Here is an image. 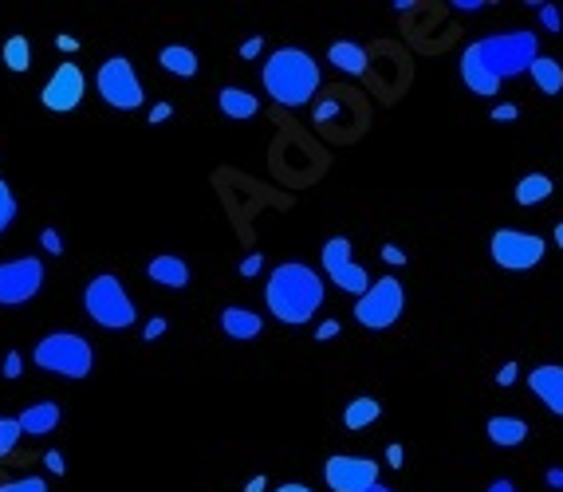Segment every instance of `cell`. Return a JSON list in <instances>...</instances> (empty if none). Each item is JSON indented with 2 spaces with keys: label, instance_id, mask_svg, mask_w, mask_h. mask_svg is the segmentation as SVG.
<instances>
[{
  "label": "cell",
  "instance_id": "obj_1",
  "mask_svg": "<svg viewBox=\"0 0 563 492\" xmlns=\"http://www.w3.org/2000/svg\"><path fill=\"white\" fill-rule=\"evenodd\" d=\"M323 300H327L323 276L300 260L276 264L268 284H264V304L276 315V323H288V327L312 323V315L323 308Z\"/></svg>",
  "mask_w": 563,
  "mask_h": 492
},
{
  "label": "cell",
  "instance_id": "obj_2",
  "mask_svg": "<svg viewBox=\"0 0 563 492\" xmlns=\"http://www.w3.org/2000/svg\"><path fill=\"white\" fill-rule=\"evenodd\" d=\"M260 79H264V91L280 107H308L315 99V91H319V83H323L319 63L308 52H300V48L272 52L268 63H264V71H260Z\"/></svg>",
  "mask_w": 563,
  "mask_h": 492
},
{
  "label": "cell",
  "instance_id": "obj_3",
  "mask_svg": "<svg viewBox=\"0 0 563 492\" xmlns=\"http://www.w3.org/2000/svg\"><path fill=\"white\" fill-rule=\"evenodd\" d=\"M481 63L497 75V79H516V75H528L532 63L540 60V40L536 32H497V36H485L477 44H469Z\"/></svg>",
  "mask_w": 563,
  "mask_h": 492
},
{
  "label": "cell",
  "instance_id": "obj_4",
  "mask_svg": "<svg viewBox=\"0 0 563 492\" xmlns=\"http://www.w3.org/2000/svg\"><path fill=\"white\" fill-rule=\"evenodd\" d=\"M83 308H87V315H91L99 327H107V331H126V327H134V319H138V308H134L126 284L119 276H111V272H99L95 280H87V288H83Z\"/></svg>",
  "mask_w": 563,
  "mask_h": 492
},
{
  "label": "cell",
  "instance_id": "obj_5",
  "mask_svg": "<svg viewBox=\"0 0 563 492\" xmlns=\"http://www.w3.org/2000/svg\"><path fill=\"white\" fill-rule=\"evenodd\" d=\"M32 363L48 374H63V378H87L95 367V351L83 335H71V331H52L36 343L32 351Z\"/></svg>",
  "mask_w": 563,
  "mask_h": 492
},
{
  "label": "cell",
  "instance_id": "obj_6",
  "mask_svg": "<svg viewBox=\"0 0 563 492\" xmlns=\"http://www.w3.org/2000/svg\"><path fill=\"white\" fill-rule=\"evenodd\" d=\"M402 311H406V288H402V280L382 276V280L371 284L367 296L355 300V323H363L367 331H386V327H394L402 319Z\"/></svg>",
  "mask_w": 563,
  "mask_h": 492
},
{
  "label": "cell",
  "instance_id": "obj_7",
  "mask_svg": "<svg viewBox=\"0 0 563 492\" xmlns=\"http://www.w3.org/2000/svg\"><path fill=\"white\" fill-rule=\"evenodd\" d=\"M95 87H99V99H103L107 107H115V111H138V107L146 103L142 83H138V75H134V63L126 60V56L103 60L99 75H95Z\"/></svg>",
  "mask_w": 563,
  "mask_h": 492
},
{
  "label": "cell",
  "instance_id": "obj_8",
  "mask_svg": "<svg viewBox=\"0 0 563 492\" xmlns=\"http://www.w3.org/2000/svg\"><path fill=\"white\" fill-rule=\"evenodd\" d=\"M544 252H548L544 237L524 233V229H497L489 241V256L504 272H532L544 260Z\"/></svg>",
  "mask_w": 563,
  "mask_h": 492
},
{
  "label": "cell",
  "instance_id": "obj_9",
  "mask_svg": "<svg viewBox=\"0 0 563 492\" xmlns=\"http://www.w3.org/2000/svg\"><path fill=\"white\" fill-rule=\"evenodd\" d=\"M40 288H44V260L16 256V260L0 264V304L4 308H20V304L36 300Z\"/></svg>",
  "mask_w": 563,
  "mask_h": 492
},
{
  "label": "cell",
  "instance_id": "obj_10",
  "mask_svg": "<svg viewBox=\"0 0 563 492\" xmlns=\"http://www.w3.org/2000/svg\"><path fill=\"white\" fill-rule=\"evenodd\" d=\"M319 260H323L327 280L339 284V292H351L355 300L371 292V276H367V268H359V264L351 260V241H347V237H331V241L323 245V252H319Z\"/></svg>",
  "mask_w": 563,
  "mask_h": 492
},
{
  "label": "cell",
  "instance_id": "obj_11",
  "mask_svg": "<svg viewBox=\"0 0 563 492\" xmlns=\"http://www.w3.org/2000/svg\"><path fill=\"white\" fill-rule=\"evenodd\" d=\"M323 481L331 492H367L378 485V461L335 453V457L323 461Z\"/></svg>",
  "mask_w": 563,
  "mask_h": 492
},
{
  "label": "cell",
  "instance_id": "obj_12",
  "mask_svg": "<svg viewBox=\"0 0 563 492\" xmlns=\"http://www.w3.org/2000/svg\"><path fill=\"white\" fill-rule=\"evenodd\" d=\"M83 91H87L83 67H79V63H60L56 75L44 83L40 103H44L48 111H56V115H67V111H75V107L83 103Z\"/></svg>",
  "mask_w": 563,
  "mask_h": 492
},
{
  "label": "cell",
  "instance_id": "obj_13",
  "mask_svg": "<svg viewBox=\"0 0 563 492\" xmlns=\"http://www.w3.org/2000/svg\"><path fill=\"white\" fill-rule=\"evenodd\" d=\"M528 390H532L556 418H563V367H556V363L532 367L528 370Z\"/></svg>",
  "mask_w": 563,
  "mask_h": 492
},
{
  "label": "cell",
  "instance_id": "obj_14",
  "mask_svg": "<svg viewBox=\"0 0 563 492\" xmlns=\"http://www.w3.org/2000/svg\"><path fill=\"white\" fill-rule=\"evenodd\" d=\"M461 79H465V87H469L473 95H481V99H493L504 87L501 79L481 63V56H477L473 48H465V56H461Z\"/></svg>",
  "mask_w": 563,
  "mask_h": 492
},
{
  "label": "cell",
  "instance_id": "obj_15",
  "mask_svg": "<svg viewBox=\"0 0 563 492\" xmlns=\"http://www.w3.org/2000/svg\"><path fill=\"white\" fill-rule=\"evenodd\" d=\"M146 276L154 280V284H162V288H174V292H182L189 284V264L182 256H174V252H162V256H154L150 264H146Z\"/></svg>",
  "mask_w": 563,
  "mask_h": 492
},
{
  "label": "cell",
  "instance_id": "obj_16",
  "mask_svg": "<svg viewBox=\"0 0 563 492\" xmlns=\"http://www.w3.org/2000/svg\"><path fill=\"white\" fill-rule=\"evenodd\" d=\"M485 433H489V441H493L497 449H516V445L528 441V422L516 418V414H493Z\"/></svg>",
  "mask_w": 563,
  "mask_h": 492
},
{
  "label": "cell",
  "instance_id": "obj_17",
  "mask_svg": "<svg viewBox=\"0 0 563 492\" xmlns=\"http://www.w3.org/2000/svg\"><path fill=\"white\" fill-rule=\"evenodd\" d=\"M16 422H20V433L44 437V433H52L60 426V406H56V402H36V406H28Z\"/></svg>",
  "mask_w": 563,
  "mask_h": 492
},
{
  "label": "cell",
  "instance_id": "obj_18",
  "mask_svg": "<svg viewBox=\"0 0 563 492\" xmlns=\"http://www.w3.org/2000/svg\"><path fill=\"white\" fill-rule=\"evenodd\" d=\"M221 331L229 335V339H256L260 331H264V319L249 308H225L221 311Z\"/></svg>",
  "mask_w": 563,
  "mask_h": 492
},
{
  "label": "cell",
  "instance_id": "obj_19",
  "mask_svg": "<svg viewBox=\"0 0 563 492\" xmlns=\"http://www.w3.org/2000/svg\"><path fill=\"white\" fill-rule=\"evenodd\" d=\"M158 63H162V71H170L174 79H193L197 75V52L193 48H182V44H170V48H162V56H158Z\"/></svg>",
  "mask_w": 563,
  "mask_h": 492
},
{
  "label": "cell",
  "instance_id": "obj_20",
  "mask_svg": "<svg viewBox=\"0 0 563 492\" xmlns=\"http://www.w3.org/2000/svg\"><path fill=\"white\" fill-rule=\"evenodd\" d=\"M217 107H221V115H225V119H252V115L260 111L256 95L241 91V87H225V91L217 95Z\"/></svg>",
  "mask_w": 563,
  "mask_h": 492
},
{
  "label": "cell",
  "instance_id": "obj_21",
  "mask_svg": "<svg viewBox=\"0 0 563 492\" xmlns=\"http://www.w3.org/2000/svg\"><path fill=\"white\" fill-rule=\"evenodd\" d=\"M378 414H382L378 398H371V394L351 398L347 410H343V426H347V430H367V426H375L378 422Z\"/></svg>",
  "mask_w": 563,
  "mask_h": 492
},
{
  "label": "cell",
  "instance_id": "obj_22",
  "mask_svg": "<svg viewBox=\"0 0 563 492\" xmlns=\"http://www.w3.org/2000/svg\"><path fill=\"white\" fill-rule=\"evenodd\" d=\"M532 83L540 87V95H560L563 91V63L552 60V56H540V60L532 63Z\"/></svg>",
  "mask_w": 563,
  "mask_h": 492
},
{
  "label": "cell",
  "instance_id": "obj_23",
  "mask_svg": "<svg viewBox=\"0 0 563 492\" xmlns=\"http://www.w3.org/2000/svg\"><path fill=\"white\" fill-rule=\"evenodd\" d=\"M327 60L335 63L339 71H347V75H363V71H367V52H363L359 44H351V40H339V44H331Z\"/></svg>",
  "mask_w": 563,
  "mask_h": 492
},
{
  "label": "cell",
  "instance_id": "obj_24",
  "mask_svg": "<svg viewBox=\"0 0 563 492\" xmlns=\"http://www.w3.org/2000/svg\"><path fill=\"white\" fill-rule=\"evenodd\" d=\"M552 189H556V185H552L548 174H528V178L516 182V193H512V197H516V205H544V201L552 197Z\"/></svg>",
  "mask_w": 563,
  "mask_h": 492
},
{
  "label": "cell",
  "instance_id": "obj_25",
  "mask_svg": "<svg viewBox=\"0 0 563 492\" xmlns=\"http://www.w3.org/2000/svg\"><path fill=\"white\" fill-rule=\"evenodd\" d=\"M0 60H4L8 71L24 75V71L32 67V44H28V36H8L4 48H0Z\"/></svg>",
  "mask_w": 563,
  "mask_h": 492
},
{
  "label": "cell",
  "instance_id": "obj_26",
  "mask_svg": "<svg viewBox=\"0 0 563 492\" xmlns=\"http://www.w3.org/2000/svg\"><path fill=\"white\" fill-rule=\"evenodd\" d=\"M16 221V197H12V185L0 178V233Z\"/></svg>",
  "mask_w": 563,
  "mask_h": 492
},
{
  "label": "cell",
  "instance_id": "obj_27",
  "mask_svg": "<svg viewBox=\"0 0 563 492\" xmlns=\"http://www.w3.org/2000/svg\"><path fill=\"white\" fill-rule=\"evenodd\" d=\"M20 441V422L16 418H0V457H8Z\"/></svg>",
  "mask_w": 563,
  "mask_h": 492
},
{
  "label": "cell",
  "instance_id": "obj_28",
  "mask_svg": "<svg viewBox=\"0 0 563 492\" xmlns=\"http://www.w3.org/2000/svg\"><path fill=\"white\" fill-rule=\"evenodd\" d=\"M0 492H48L44 477H16V481H4Z\"/></svg>",
  "mask_w": 563,
  "mask_h": 492
},
{
  "label": "cell",
  "instance_id": "obj_29",
  "mask_svg": "<svg viewBox=\"0 0 563 492\" xmlns=\"http://www.w3.org/2000/svg\"><path fill=\"white\" fill-rule=\"evenodd\" d=\"M540 24L548 28V32H560L563 28V12L556 4H540Z\"/></svg>",
  "mask_w": 563,
  "mask_h": 492
},
{
  "label": "cell",
  "instance_id": "obj_30",
  "mask_svg": "<svg viewBox=\"0 0 563 492\" xmlns=\"http://www.w3.org/2000/svg\"><path fill=\"white\" fill-rule=\"evenodd\" d=\"M20 367H24L20 351H8V355H4V367H0V374H4V378H20Z\"/></svg>",
  "mask_w": 563,
  "mask_h": 492
},
{
  "label": "cell",
  "instance_id": "obj_31",
  "mask_svg": "<svg viewBox=\"0 0 563 492\" xmlns=\"http://www.w3.org/2000/svg\"><path fill=\"white\" fill-rule=\"evenodd\" d=\"M40 245L48 248L52 256H60V252H63V237L56 233V229H44V233H40Z\"/></svg>",
  "mask_w": 563,
  "mask_h": 492
},
{
  "label": "cell",
  "instance_id": "obj_32",
  "mask_svg": "<svg viewBox=\"0 0 563 492\" xmlns=\"http://www.w3.org/2000/svg\"><path fill=\"white\" fill-rule=\"evenodd\" d=\"M516 115H520L516 103H497V107H493V119H497V123H512Z\"/></svg>",
  "mask_w": 563,
  "mask_h": 492
},
{
  "label": "cell",
  "instance_id": "obj_33",
  "mask_svg": "<svg viewBox=\"0 0 563 492\" xmlns=\"http://www.w3.org/2000/svg\"><path fill=\"white\" fill-rule=\"evenodd\" d=\"M142 335H146V343H150V339H158V335H166V319H162V315H154V319L142 327Z\"/></svg>",
  "mask_w": 563,
  "mask_h": 492
},
{
  "label": "cell",
  "instance_id": "obj_34",
  "mask_svg": "<svg viewBox=\"0 0 563 492\" xmlns=\"http://www.w3.org/2000/svg\"><path fill=\"white\" fill-rule=\"evenodd\" d=\"M335 335H339V319H327V323L315 327V339H319V343H327V339H335Z\"/></svg>",
  "mask_w": 563,
  "mask_h": 492
},
{
  "label": "cell",
  "instance_id": "obj_35",
  "mask_svg": "<svg viewBox=\"0 0 563 492\" xmlns=\"http://www.w3.org/2000/svg\"><path fill=\"white\" fill-rule=\"evenodd\" d=\"M402 461H406V449L394 441V445H386V465L390 469H402Z\"/></svg>",
  "mask_w": 563,
  "mask_h": 492
},
{
  "label": "cell",
  "instance_id": "obj_36",
  "mask_svg": "<svg viewBox=\"0 0 563 492\" xmlns=\"http://www.w3.org/2000/svg\"><path fill=\"white\" fill-rule=\"evenodd\" d=\"M382 260L398 268V264H406V252H402V248H398V245H382Z\"/></svg>",
  "mask_w": 563,
  "mask_h": 492
},
{
  "label": "cell",
  "instance_id": "obj_37",
  "mask_svg": "<svg viewBox=\"0 0 563 492\" xmlns=\"http://www.w3.org/2000/svg\"><path fill=\"white\" fill-rule=\"evenodd\" d=\"M260 48H264V40H260V36H249V40L241 44V56H245V60H256V56H260Z\"/></svg>",
  "mask_w": 563,
  "mask_h": 492
},
{
  "label": "cell",
  "instance_id": "obj_38",
  "mask_svg": "<svg viewBox=\"0 0 563 492\" xmlns=\"http://www.w3.org/2000/svg\"><path fill=\"white\" fill-rule=\"evenodd\" d=\"M44 465H48V469H52L56 477H60L63 469H67V465H63V453H60V449H52V453H44Z\"/></svg>",
  "mask_w": 563,
  "mask_h": 492
},
{
  "label": "cell",
  "instance_id": "obj_39",
  "mask_svg": "<svg viewBox=\"0 0 563 492\" xmlns=\"http://www.w3.org/2000/svg\"><path fill=\"white\" fill-rule=\"evenodd\" d=\"M516 374H520V367H516V363H504L501 374H497V386H512V382H516Z\"/></svg>",
  "mask_w": 563,
  "mask_h": 492
},
{
  "label": "cell",
  "instance_id": "obj_40",
  "mask_svg": "<svg viewBox=\"0 0 563 492\" xmlns=\"http://www.w3.org/2000/svg\"><path fill=\"white\" fill-rule=\"evenodd\" d=\"M170 115H174V107H170V103H158V107L150 111V123H166Z\"/></svg>",
  "mask_w": 563,
  "mask_h": 492
},
{
  "label": "cell",
  "instance_id": "obj_41",
  "mask_svg": "<svg viewBox=\"0 0 563 492\" xmlns=\"http://www.w3.org/2000/svg\"><path fill=\"white\" fill-rule=\"evenodd\" d=\"M260 264H264V256H249V260H241V276H256V272H260Z\"/></svg>",
  "mask_w": 563,
  "mask_h": 492
},
{
  "label": "cell",
  "instance_id": "obj_42",
  "mask_svg": "<svg viewBox=\"0 0 563 492\" xmlns=\"http://www.w3.org/2000/svg\"><path fill=\"white\" fill-rule=\"evenodd\" d=\"M453 8H461V12H481V8H489L485 0H457Z\"/></svg>",
  "mask_w": 563,
  "mask_h": 492
},
{
  "label": "cell",
  "instance_id": "obj_43",
  "mask_svg": "<svg viewBox=\"0 0 563 492\" xmlns=\"http://www.w3.org/2000/svg\"><path fill=\"white\" fill-rule=\"evenodd\" d=\"M489 492H516V485H512V481H508V477H497V481H493V485H489Z\"/></svg>",
  "mask_w": 563,
  "mask_h": 492
},
{
  "label": "cell",
  "instance_id": "obj_44",
  "mask_svg": "<svg viewBox=\"0 0 563 492\" xmlns=\"http://www.w3.org/2000/svg\"><path fill=\"white\" fill-rule=\"evenodd\" d=\"M548 485H552V489H563V469H548Z\"/></svg>",
  "mask_w": 563,
  "mask_h": 492
},
{
  "label": "cell",
  "instance_id": "obj_45",
  "mask_svg": "<svg viewBox=\"0 0 563 492\" xmlns=\"http://www.w3.org/2000/svg\"><path fill=\"white\" fill-rule=\"evenodd\" d=\"M276 492H312V489L300 485V481H288V485H276Z\"/></svg>",
  "mask_w": 563,
  "mask_h": 492
},
{
  "label": "cell",
  "instance_id": "obj_46",
  "mask_svg": "<svg viewBox=\"0 0 563 492\" xmlns=\"http://www.w3.org/2000/svg\"><path fill=\"white\" fill-rule=\"evenodd\" d=\"M56 44H60L63 52H75V48H79V40H75V36H60Z\"/></svg>",
  "mask_w": 563,
  "mask_h": 492
},
{
  "label": "cell",
  "instance_id": "obj_47",
  "mask_svg": "<svg viewBox=\"0 0 563 492\" xmlns=\"http://www.w3.org/2000/svg\"><path fill=\"white\" fill-rule=\"evenodd\" d=\"M264 481H268V477H252V481H249V489H245V492H264V489H268Z\"/></svg>",
  "mask_w": 563,
  "mask_h": 492
},
{
  "label": "cell",
  "instance_id": "obj_48",
  "mask_svg": "<svg viewBox=\"0 0 563 492\" xmlns=\"http://www.w3.org/2000/svg\"><path fill=\"white\" fill-rule=\"evenodd\" d=\"M552 241H556V245L563 248V221H560V225H556V233H552Z\"/></svg>",
  "mask_w": 563,
  "mask_h": 492
},
{
  "label": "cell",
  "instance_id": "obj_49",
  "mask_svg": "<svg viewBox=\"0 0 563 492\" xmlns=\"http://www.w3.org/2000/svg\"><path fill=\"white\" fill-rule=\"evenodd\" d=\"M367 492H390V489H386V485H375V489H367Z\"/></svg>",
  "mask_w": 563,
  "mask_h": 492
}]
</instances>
